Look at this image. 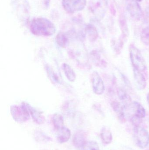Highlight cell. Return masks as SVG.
I'll return each mask as SVG.
<instances>
[{
	"label": "cell",
	"mask_w": 149,
	"mask_h": 150,
	"mask_svg": "<svg viewBox=\"0 0 149 150\" xmlns=\"http://www.w3.org/2000/svg\"><path fill=\"white\" fill-rule=\"evenodd\" d=\"M106 1H107V0H106Z\"/></svg>",
	"instance_id": "cell-29"
},
{
	"label": "cell",
	"mask_w": 149,
	"mask_h": 150,
	"mask_svg": "<svg viewBox=\"0 0 149 150\" xmlns=\"http://www.w3.org/2000/svg\"><path fill=\"white\" fill-rule=\"evenodd\" d=\"M100 135L101 141L105 144H109L113 141V136L112 132L106 127L102 128Z\"/></svg>",
	"instance_id": "cell-16"
},
{
	"label": "cell",
	"mask_w": 149,
	"mask_h": 150,
	"mask_svg": "<svg viewBox=\"0 0 149 150\" xmlns=\"http://www.w3.org/2000/svg\"><path fill=\"white\" fill-rule=\"evenodd\" d=\"M134 136L136 144L141 149H144L148 145L149 134L147 129L144 128L141 126L134 127Z\"/></svg>",
	"instance_id": "cell-4"
},
{
	"label": "cell",
	"mask_w": 149,
	"mask_h": 150,
	"mask_svg": "<svg viewBox=\"0 0 149 150\" xmlns=\"http://www.w3.org/2000/svg\"><path fill=\"white\" fill-rule=\"evenodd\" d=\"M141 39L143 44L149 46V25L143 30L141 33Z\"/></svg>",
	"instance_id": "cell-20"
},
{
	"label": "cell",
	"mask_w": 149,
	"mask_h": 150,
	"mask_svg": "<svg viewBox=\"0 0 149 150\" xmlns=\"http://www.w3.org/2000/svg\"><path fill=\"white\" fill-rule=\"evenodd\" d=\"M136 1H137V2H141L143 0H136Z\"/></svg>",
	"instance_id": "cell-28"
},
{
	"label": "cell",
	"mask_w": 149,
	"mask_h": 150,
	"mask_svg": "<svg viewBox=\"0 0 149 150\" xmlns=\"http://www.w3.org/2000/svg\"><path fill=\"white\" fill-rule=\"evenodd\" d=\"M92 82L94 92L97 95L102 94L105 91V85L101 77L96 71L92 74Z\"/></svg>",
	"instance_id": "cell-8"
},
{
	"label": "cell",
	"mask_w": 149,
	"mask_h": 150,
	"mask_svg": "<svg viewBox=\"0 0 149 150\" xmlns=\"http://www.w3.org/2000/svg\"><path fill=\"white\" fill-rule=\"evenodd\" d=\"M46 68H47L46 70H47V73H48V74L50 79H52L53 82H55V83H59V79L57 75L52 71V70L50 68L47 67Z\"/></svg>",
	"instance_id": "cell-23"
},
{
	"label": "cell",
	"mask_w": 149,
	"mask_h": 150,
	"mask_svg": "<svg viewBox=\"0 0 149 150\" xmlns=\"http://www.w3.org/2000/svg\"><path fill=\"white\" fill-rule=\"evenodd\" d=\"M58 130L57 139L58 142L60 144L67 142L71 135V130L66 127H64Z\"/></svg>",
	"instance_id": "cell-13"
},
{
	"label": "cell",
	"mask_w": 149,
	"mask_h": 150,
	"mask_svg": "<svg viewBox=\"0 0 149 150\" xmlns=\"http://www.w3.org/2000/svg\"><path fill=\"white\" fill-rule=\"evenodd\" d=\"M84 148L85 150H100L98 144L94 141L87 142Z\"/></svg>",
	"instance_id": "cell-22"
},
{
	"label": "cell",
	"mask_w": 149,
	"mask_h": 150,
	"mask_svg": "<svg viewBox=\"0 0 149 150\" xmlns=\"http://www.w3.org/2000/svg\"><path fill=\"white\" fill-rule=\"evenodd\" d=\"M30 30L36 36L50 37L56 32L54 24L49 19L43 17L34 18L30 24Z\"/></svg>",
	"instance_id": "cell-1"
},
{
	"label": "cell",
	"mask_w": 149,
	"mask_h": 150,
	"mask_svg": "<svg viewBox=\"0 0 149 150\" xmlns=\"http://www.w3.org/2000/svg\"><path fill=\"white\" fill-rule=\"evenodd\" d=\"M56 41L59 46L65 47L68 44V39L66 35L63 33H59L56 37Z\"/></svg>",
	"instance_id": "cell-19"
},
{
	"label": "cell",
	"mask_w": 149,
	"mask_h": 150,
	"mask_svg": "<svg viewBox=\"0 0 149 150\" xmlns=\"http://www.w3.org/2000/svg\"><path fill=\"white\" fill-rule=\"evenodd\" d=\"M52 121L54 127L57 130H59L64 127V118L59 114L56 113L53 115Z\"/></svg>",
	"instance_id": "cell-18"
},
{
	"label": "cell",
	"mask_w": 149,
	"mask_h": 150,
	"mask_svg": "<svg viewBox=\"0 0 149 150\" xmlns=\"http://www.w3.org/2000/svg\"><path fill=\"white\" fill-rule=\"evenodd\" d=\"M117 95L124 107L127 106L132 103V100L130 96L123 89L120 88L118 89L117 91Z\"/></svg>",
	"instance_id": "cell-14"
},
{
	"label": "cell",
	"mask_w": 149,
	"mask_h": 150,
	"mask_svg": "<svg viewBox=\"0 0 149 150\" xmlns=\"http://www.w3.org/2000/svg\"><path fill=\"white\" fill-rule=\"evenodd\" d=\"M125 108L131 109L134 112V115L143 119L146 116V110L138 102H132L129 105L124 107Z\"/></svg>",
	"instance_id": "cell-9"
},
{
	"label": "cell",
	"mask_w": 149,
	"mask_h": 150,
	"mask_svg": "<svg viewBox=\"0 0 149 150\" xmlns=\"http://www.w3.org/2000/svg\"><path fill=\"white\" fill-rule=\"evenodd\" d=\"M87 0H62V1L64 10L71 14L84 9Z\"/></svg>",
	"instance_id": "cell-5"
},
{
	"label": "cell",
	"mask_w": 149,
	"mask_h": 150,
	"mask_svg": "<svg viewBox=\"0 0 149 150\" xmlns=\"http://www.w3.org/2000/svg\"><path fill=\"white\" fill-rule=\"evenodd\" d=\"M73 142L76 148H84L87 142L86 133L82 130L77 131L74 134Z\"/></svg>",
	"instance_id": "cell-10"
},
{
	"label": "cell",
	"mask_w": 149,
	"mask_h": 150,
	"mask_svg": "<svg viewBox=\"0 0 149 150\" xmlns=\"http://www.w3.org/2000/svg\"><path fill=\"white\" fill-rule=\"evenodd\" d=\"M122 78H123V80H124V82H125V83L127 85L130 86L129 84H130V83H129V80L127 78V77L125 76V75L122 74Z\"/></svg>",
	"instance_id": "cell-25"
},
{
	"label": "cell",
	"mask_w": 149,
	"mask_h": 150,
	"mask_svg": "<svg viewBox=\"0 0 149 150\" xmlns=\"http://www.w3.org/2000/svg\"><path fill=\"white\" fill-rule=\"evenodd\" d=\"M107 4L106 0H93L91 3V9L96 16L102 19L106 14Z\"/></svg>",
	"instance_id": "cell-7"
},
{
	"label": "cell",
	"mask_w": 149,
	"mask_h": 150,
	"mask_svg": "<svg viewBox=\"0 0 149 150\" xmlns=\"http://www.w3.org/2000/svg\"><path fill=\"white\" fill-rule=\"evenodd\" d=\"M28 108L30 114L32 117V120L34 122L37 124H42L44 122L45 118L40 111L37 110L35 108L31 106L28 103Z\"/></svg>",
	"instance_id": "cell-12"
},
{
	"label": "cell",
	"mask_w": 149,
	"mask_h": 150,
	"mask_svg": "<svg viewBox=\"0 0 149 150\" xmlns=\"http://www.w3.org/2000/svg\"><path fill=\"white\" fill-rule=\"evenodd\" d=\"M50 0H44V4L45 8H49L50 6Z\"/></svg>",
	"instance_id": "cell-26"
},
{
	"label": "cell",
	"mask_w": 149,
	"mask_h": 150,
	"mask_svg": "<svg viewBox=\"0 0 149 150\" xmlns=\"http://www.w3.org/2000/svg\"><path fill=\"white\" fill-rule=\"evenodd\" d=\"M129 55L133 67L141 72H143L147 68L146 62L140 50L134 45L129 47Z\"/></svg>",
	"instance_id": "cell-3"
},
{
	"label": "cell",
	"mask_w": 149,
	"mask_h": 150,
	"mask_svg": "<svg viewBox=\"0 0 149 150\" xmlns=\"http://www.w3.org/2000/svg\"><path fill=\"white\" fill-rule=\"evenodd\" d=\"M147 99H148V104L149 105V93H148V97H147Z\"/></svg>",
	"instance_id": "cell-27"
},
{
	"label": "cell",
	"mask_w": 149,
	"mask_h": 150,
	"mask_svg": "<svg viewBox=\"0 0 149 150\" xmlns=\"http://www.w3.org/2000/svg\"><path fill=\"white\" fill-rule=\"evenodd\" d=\"M126 9L130 16L134 19L140 20L142 16V9L136 0H126Z\"/></svg>",
	"instance_id": "cell-6"
},
{
	"label": "cell",
	"mask_w": 149,
	"mask_h": 150,
	"mask_svg": "<svg viewBox=\"0 0 149 150\" xmlns=\"http://www.w3.org/2000/svg\"><path fill=\"white\" fill-rule=\"evenodd\" d=\"M131 121L132 124L134 127L140 126L142 122V119L135 115H132L131 117Z\"/></svg>",
	"instance_id": "cell-24"
},
{
	"label": "cell",
	"mask_w": 149,
	"mask_h": 150,
	"mask_svg": "<svg viewBox=\"0 0 149 150\" xmlns=\"http://www.w3.org/2000/svg\"><path fill=\"white\" fill-rule=\"evenodd\" d=\"M10 112L13 120L17 122L23 123L29 119L30 114L28 108V103L23 102L21 105H12Z\"/></svg>",
	"instance_id": "cell-2"
},
{
	"label": "cell",
	"mask_w": 149,
	"mask_h": 150,
	"mask_svg": "<svg viewBox=\"0 0 149 150\" xmlns=\"http://www.w3.org/2000/svg\"><path fill=\"white\" fill-rule=\"evenodd\" d=\"M134 78L137 89L140 90H144L146 88L147 82L145 77L141 72L134 68Z\"/></svg>",
	"instance_id": "cell-11"
},
{
	"label": "cell",
	"mask_w": 149,
	"mask_h": 150,
	"mask_svg": "<svg viewBox=\"0 0 149 150\" xmlns=\"http://www.w3.org/2000/svg\"><path fill=\"white\" fill-rule=\"evenodd\" d=\"M85 31L90 41H95L98 38L99 36L98 31L96 28L92 25L88 24L87 25L85 29Z\"/></svg>",
	"instance_id": "cell-15"
},
{
	"label": "cell",
	"mask_w": 149,
	"mask_h": 150,
	"mask_svg": "<svg viewBox=\"0 0 149 150\" xmlns=\"http://www.w3.org/2000/svg\"><path fill=\"white\" fill-rule=\"evenodd\" d=\"M35 139L38 142H49L50 140V138L47 136L45 134L40 131H37L35 134Z\"/></svg>",
	"instance_id": "cell-21"
},
{
	"label": "cell",
	"mask_w": 149,
	"mask_h": 150,
	"mask_svg": "<svg viewBox=\"0 0 149 150\" xmlns=\"http://www.w3.org/2000/svg\"><path fill=\"white\" fill-rule=\"evenodd\" d=\"M63 70L66 76L70 82H73L76 79L75 72L71 67L66 63H64L62 66Z\"/></svg>",
	"instance_id": "cell-17"
}]
</instances>
